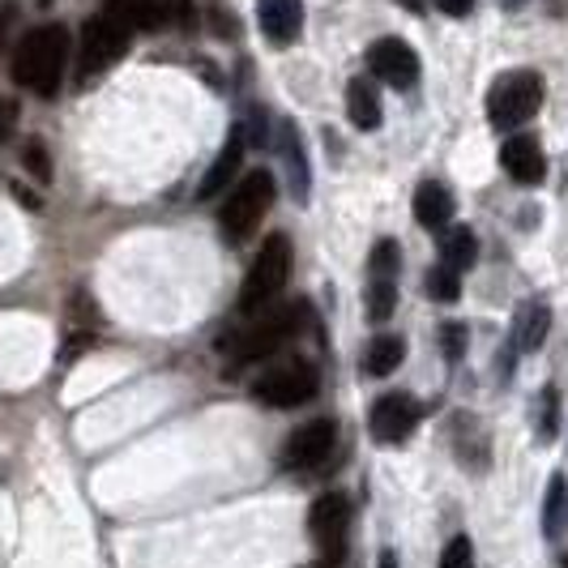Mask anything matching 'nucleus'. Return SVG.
Here are the masks:
<instances>
[{
	"mask_svg": "<svg viewBox=\"0 0 568 568\" xmlns=\"http://www.w3.org/2000/svg\"><path fill=\"white\" fill-rule=\"evenodd\" d=\"M69 64V30L64 27H39L13 52V82L27 85L30 94L52 99Z\"/></svg>",
	"mask_w": 568,
	"mask_h": 568,
	"instance_id": "1",
	"label": "nucleus"
},
{
	"mask_svg": "<svg viewBox=\"0 0 568 568\" xmlns=\"http://www.w3.org/2000/svg\"><path fill=\"white\" fill-rule=\"evenodd\" d=\"M542 108V78L535 69H509L487 90V120L496 129H521Z\"/></svg>",
	"mask_w": 568,
	"mask_h": 568,
	"instance_id": "2",
	"label": "nucleus"
},
{
	"mask_svg": "<svg viewBox=\"0 0 568 568\" xmlns=\"http://www.w3.org/2000/svg\"><path fill=\"white\" fill-rule=\"evenodd\" d=\"M286 274H291V244L286 235H270L256 253L253 270L244 274V286H240V313L244 316H261L274 300L278 291L286 286Z\"/></svg>",
	"mask_w": 568,
	"mask_h": 568,
	"instance_id": "3",
	"label": "nucleus"
},
{
	"mask_svg": "<svg viewBox=\"0 0 568 568\" xmlns=\"http://www.w3.org/2000/svg\"><path fill=\"white\" fill-rule=\"evenodd\" d=\"M270 205H274V175L270 171H253V175H244L227 193L223 210H219V227H223L231 244H244Z\"/></svg>",
	"mask_w": 568,
	"mask_h": 568,
	"instance_id": "4",
	"label": "nucleus"
},
{
	"mask_svg": "<svg viewBox=\"0 0 568 568\" xmlns=\"http://www.w3.org/2000/svg\"><path fill=\"white\" fill-rule=\"evenodd\" d=\"M321 389V376L308 359H286V364H274L265 368L253 381V398L261 406H274V410H291V406H304V402L316 398Z\"/></svg>",
	"mask_w": 568,
	"mask_h": 568,
	"instance_id": "5",
	"label": "nucleus"
},
{
	"mask_svg": "<svg viewBox=\"0 0 568 568\" xmlns=\"http://www.w3.org/2000/svg\"><path fill=\"white\" fill-rule=\"evenodd\" d=\"M300 325L295 308H278V313H261V321H253L248 329H235L231 338H223V351L231 355V364H256L270 359Z\"/></svg>",
	"mask_w": 568,
	"mask_h": 568,
	"instance_id": "6",
	"label": "nucleus"
},
{
	"mask_svg": "<svg viewBox=\"0 0 568 568\" xmlns=\"http://www.w3.org/2000/svg\"><path fill=\"white\" fill-rule=\"evenodd\" d=\"M124 52H129V34L99 13V18H94V22H85V30H82V48H78V78L90 82L94 73L112 69Z\"/></svg>",
	"mask_w": 568,
	"mask_h": 568,
	"instance_id": "7",
	"label": "nucleus"
},
{
	"mask_svg": "<svg viewBox=\"0 0 568 568\" xmlns=\"http://www.w3.org/2000/svg\"><path fill=\"white\" fill-rule=\"evenodd\" d=\"M334 440H338L334 419H313V424L295 427L283 445V466L286 470H313L334 454Z\"/></svg>",
	"mask_w": 568,
	"mask_h": 568,
	"instance_id": "8",
	"label": "nucleus"
},
{
	"mask_svg": "<svg viewBox=\"0 0 568 568\" xmlns=\"http://www.w3.org/2000/svg\"><path fill=\"white\" fill-rule=\"evenodd\" d=\"M368 69L372 78H381L394 90H410L419 82V57H415V48L406 39H376L368 48Z\"/></svg>",
	"mask_w": 568,
	"mask_h": 568,
	"instance_id": "9",
	"label": "nucleus"
},
{
	"mask_svg": "<svg viewBox=\"0 0 568 568\" xmlns=\"http://www.w3.org/2000/svg\"><path fill=\"white\" fill-rule=\"evenodd\" d=\"M368 424L381 445H402L415 432V424H419V402L410 398V394H385L372 406Z\"/></svg>",
	"mask_w": 568,
	"mask_h": 568,
	"instance_id": "10",
	"label": "nucleus"
},
{
	"mask_svg": "<svg viewBox=\"0 0 568 568\" xmlns=\"http://www.w3.org/2000/svg\"><path fill=\"white\" fill-rule=\"evenodd\" d=\"M346 526H351V500H346L342 491H325V496H316L313 509H308V530H313V539L321 542L329 556H338L342 551Z\"/></svg>",
	"mask_w": 568,
	"mask_h": 568,
	"instance_id": "11",
	"label": "nucleus"
},
{
	"mask_svg": "<svg viewBox=\"0 0 568 568\" xmlns=\"http://www.w3.org/2000/svg\"><path fill=\"white\" fill-rule=\"evenodd\" d=\"M256 27L274 48H291L304 30V0H256Z\"/></svg>",
	"mask_w": 568,
	"mask_h": 568,
	"instance_id": "12",
	"label": "nucleus"
},
{
	"mask_svg": "<svg viewBox=\"0 0 568 568\" xmlns=\"http://www.w3.org/2000/svg\"><path fill=\"white\" fill-rule=\"evenodd\" d=\"M500 168L509 171V180L535 189V184H542V175H547V154H542V145L535 138L517 133V138H509V142L500 145Z\"/></svg>",
	"mask_w": 568,
	"mask_h": 568,
	"instance_id": "13",
	"label": "nucleus"
},
{
	"mask_svg": "<svg viewBox=\"0 0 568 568\" xmlns=\"http://www.w3.org/2000/svg\"><path fill=\"white\" fill-rule=\"evenodd\" d=\"M103 18L115 22L124 34L154 30L168 22V0H108V4H103Z\"/></svg>",
	"mask_w": 568,
	"mask_h": 568,
	"instance_id": "14",
	"label": "nucleus"
},
{
	"mask_svg": "<svg viewBox=\"0 0 568 568\" xmlns=\"http://www.w3.org/2000/svg\"><path fill=\"white\" fill-rule=\"evenodd\" d=\"M240 163H244V133L240 129H231V138L227 145L219 150V159H214V168L201 175V189H197V197L201 201H214L223 189H227L231 180H235V171H240Z\"/></svg>",
	"mask_w": 568,
	"mask_h": 568,
	"instance_id": "15",
	"label": "nucleus"
},
{
	"mask_svg": "<svg viewBox=\"0 0 568 568\" xmlns=\"http://www.w3.org/2000/svg\"><path fill=\"white\" fill-rule=\"evenodd\" d=\"M454 219V193L440 180H424L415 193V223L424 231H449Z\"/></svg>",
	"mask_w": 568,
	"mask_h": 568,
	"instance_id": "16",
	"label": "nucleus"
},
{
	"mask_svg": "<svg viewBox=\"0 0 568 568\" xmlns=\"http://www.w3.org/2000/svg\"><path fill=\"white\" fill-rule=\"evenodd\" d=\"M278 154H283V168H286V180H291L295 201H308L313 175H308V154H304V142H300V129H291V124L278 129Z\"/></svg>",
	"mask_w": 568,
	"mask_h": 568,
	"instance_id": "17",
	"label": "nucleus"
},
{
	"mask_svg": "<svg viewBox=\"0 0 568 568\" xmlns=\"http://www.w3.org/2000/svg\"><path fill=\"white\" fill-rule=\"evenodd\" d=\"M479 261V235L470 227H449L440 231V265H449V270H470Z\"/></svg>",
	"mask_w": 568,
	"mask_h": 568,
	"instance_id": "18",
	"label": "nucleus"
},
{
	"mask_svg": "<svg viewBox=\"0 0 568 568\" xmlns=\"http://www.w3.org/2000/svg\"><path fill=\"white\" fill-rule=\"evenodd\" d=\"M346 115H351V124L364 129V133L381 129V99H376L372 82L355 78V82L346 85Z\"/></svg>",
	"mask_w": 568,
	"mask_h": 568,
	"instance_id": "19",
	"label": "nucleus"
},
{
	"mask_svg": "<svg viewBox=\"0 0 568 568\" xmlns=\"http://www.w3.org/2000/svg\"><path fill=\"white\" fill-rule=\"evenodd\" d=\"M547 329H551V308L542 300L521 304V313H517V346L521 351H539L547 342Z\"/></svg>",
	"mask_w": 568,
	"mask_h": 568,
	"instance_id": "20",
	"label": "nucleus"
},
{
	"mask_svg": "<svg viewBox=\"0 0 568 568\" xmlns=\"http://www.w3.org/2000/svg\"><path fill=\"white\" fill-rule=\"evenodd\" d=\"M406 359V342L398 334H376L368 342V355H364V372L368 376H389Z\"/></svg>",
	"mask_w": 568,
	"mask_h": 568,
	"instance_id": "21",
	"label": "nucleus"
},
{
	"mask_svg": "<svg viewBox=\"0 0 568 568\" xmlns=\"http://www.w3.org/2000/svg\"><path fill=\"white\" fill-rule=\"evenodd\" d=\"M565 521H568V479L565 475H551V484H547V509H542L547 539H556L565 530Z\"/></svg>",
	"mask_w": 568,
	"mask_h": 568,
	"instance_id": "22",
	"label": "nucleus"
},
{
	"mask_svg": "<svg viewBox=\"0 0 568 568\" xmlns=\"http://www.w3.org/2000/svg\"><path fill=\"white\" fill-rule=\"evenodd\" d=\"M398 308V278H372L368 286V316L381 325V321H389Z\"/></svg>",
	"mask_w": 568,
	"mask_h": 568,
	"instance_id": "23",
	"label": "nucleus"
},
{
	"mask_svg": "<svg viewBox=\"0 0 568 568\" xmlns=\"http://www.w3.org/2000/svg\"><path fill=\"white\" fill-rule=\"evenodd\" d=\"M424 291H427V300L454 304L457 295H462V274H457V270H449V265H436V270H427Z\"/></svg>",
	"mask_w": 568,
	"mask_h": 568,
	"instance_id": "24",
	"label": "nucleus"
},
{
	"mask_svg": "<svg viewBox=\"0 0 568 568\" xmlns=\"http://www.w3.org/2000/svg\"><path fill=\"white\" fill-rule=\"evenodd\" d=\"M398 265H402V248L394 240H381L368 256V270L372 278H398Z\"/></svg>",
	"mask_w": 568,
	"mask_h": 568,
	"instance_id": "25",
	"label": "nucleus"
},
{
	"mask_svg": "<svg viewBox=\"0 0 568 568\" xmlns=\"http://www.w3.org/2000/svg\"><path fill=\"white\" fill-rule=\"evenodd\" d=\"M440 568H475V542L466 539V535L449 539L445 551H440Z\"/></svg>",
	"mask_w": 568,
	"mask_h": 568,
	"instance_id": "26",
	"label": "nucleus"
},
{
	"mask_svg": "<svg viewBox=\"0 0 568 568\" xmlns=\"http://www.w3.org/2000/svg\"><path fill=\"white\" fill-rule=\"evenodd\" d=\"M22 163H27L30 175H34L39 184H48V180H52V163H48V150H43V142H27V150H22Z\"/></svg>",
	"mask_w": 568,
	"mask_h": 568,
	"instance_id": "27",
	"label": "nucleus"
},
{
	"mask_svg": "<svg viewBox=\"0 0 568 568\" xmlns=\"http://www.w3.org/2000/svg\"><path fill=\"white\" fill-rule=\"evenodd\" d=\"M440 342H445V359L457 364V359L466 355V325H457V321L440 325Z\"/></svg>",
	"mask_w": 568,
	"mask_h": 568,
	"instance_id": "28",
	"label": "nucleus"
},
{
	"mask_svg": "<svg viewBox=\"0 0 568 568\" xmlns=\"http://www.w3.org/2000/svg\"><path fill=\"white\" fill-rule=\"evenodd\" d=\"M556 410H560V398H556V389L547 385V389H542V419H539L542 440H551V436H556Z\"/></svg>",
	"mask_w": 568,
	"mask_h": 568,
	"instance_id": "29",
	"label": "nucleus"
},
{
	"mask_svg": "<svg viewBox=\"0 0 568 568\" xmlns=\"http://www.w3.org/2000/svg\"><path fill=\"white\" fill-rule=\"evenodd\" d=\"M193 18H197V9H193V0H168V22L175 27H193Z\"/></svg>",
	"mask_w": 568,
	"mask_h": 568,
	"instance_id": "30",
	"label": "nucleus"
},
{
	"mask_svg": "<svg viewBox=\"0 0 568 568\" xmlns=\"http://www.w3.org/2000/svg\"><path fill=\"white\" fill-rule=\"evenodd\" d=\"M440 13H449V18H466L470 9H475V0H432Z\"/></svg>",
	"mask_w": 568,
	"mask_h": 568,
	"instance_id": "31",
	"label": "nucleus"
},
{
	"mask_svg": "<svg viewBox=\"0 0 568 568\" xmlns=\"http://www.w3.org/2000/svg\"><path fill=\"white\" fill-rule=\"evenodd\" d=\"M13 0H0V48H4V34H9V27H13Z\"/></svg>",
	"mask_w": 568,
	"mask_h": 568,
	"instance_id": "32",
	"label": "nucleus"
},
{
	"mask_svg": "<svg viewBox=\"0 0 568 568\" xmlns=\"http://www.w3.org/2000/svg\"><path fill=\"white\" fill-rule=\"evenodd\" d=\"M376 568H398V551H389V547H385V551H381V565Z\"/></svg>",
	"mask_w": 568,
	"mask_h": 568,
	"instance_id": "33",
	"label": "nucleus"
},
{
	"mask_svg": "<svg viewBox=\"0 0 568 568\" xmlns=\"http://www.w3.org/2000/svg\"><path fill=\"white\" fill-rule=\"evenodd\" d=\"M402 9H410V13H419V9H424V0H398Z\"/></svg>",
	"mask_w": 568,
	"mask_h": 568,
	"instance_id": "34",
	"label": "nucleus"
},
{
	"mask_svg": "<svg viewBox=\"0 0 568 568\" xmlns=\"http://www.w3.org/2000/svg\"><path fill=\"white\" fill-rule=\"evenodd\" d=\"M500 4H505V9H521V4H526V0H500Z\"/></svg>",
	"mask_w": 568,
	"mask_h": 568,
	"instance_id": "35",
	"label": "nucleus"
},
{
	"mask_svg": "<svg viewBox=\"0 0 568 568\" xmlns=\"http://www.w3.org/2000/svg\"><path fill=\"white\" fill-rule=\"evenodd\" d=\"M39 4H52V0H39Z\"/></svg>",
	"mask_w": 568,
	"mask_h": 568,
	"instance_id": "36",
	"label": "nucleus"
},
{
	"mask_svg": "<svg viewBox=\"0 0 568 568\" xmlns=\"http://www.w3.org/2000/svg\"><path fill=\"white\" fill-rule=\"evenodd\" d=\"M565 565H568V560H565Z\"/></svg>",
	"mask_w": 568,
	"mask_h": 568,
	"instance_id": "37",
	"label": "nucleus"
}]
</instances>
